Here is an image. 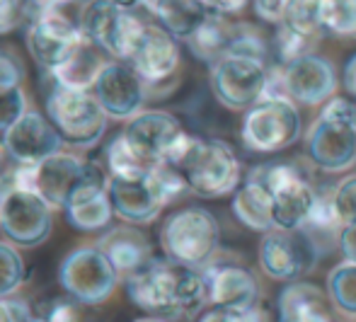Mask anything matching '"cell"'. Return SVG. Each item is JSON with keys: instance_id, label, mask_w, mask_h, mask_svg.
<instances>
[{"instance_id": "40", "label": "cell", "mask_w": 356, "mask_h": 322, "mask_svg": "<svg viewBox=\"0 0 356 322\" xmlns=\"http://www.w3.org/2000/svg\"><path fill=\"white\" fill-rule=\"evenodd\" d=\"M32 308L22 298H3L0 300V322H27L32 320Z\"/></svg>"}, {"instance_id": "12", "label": "cell", "mask_w": 356, "mask_h": 322, "mask_svg": "<svg viewBox=\"0 0 356 322\" xmlns=\"http://www.w3.org/2000/svg\"><path fill=\"white\" fill-rule=\"evenodd\" d=\"M58 281L80 305H102L117 291L122 276L97 245H80L61 259Z\"/></svg>"}, {"instance_id": "30", "label": "cell", "mask_w": 356, "mask_h": 322, "mask_svg": "<svg viewBox=\"0 0 356 322\" xmlns=\"http://www.w3.org/2000/svg\"><path fill=\"white\" fill-rule=\"evenodd\" d=\"M327 298L347 318H356V264L342 261L327 274Z\"/></svg>"}, {"instance_id": "3", "label": "cell", "mask_w": 356, "mask_h": 322, "mask_svg": "<svg viewBox=\"0 0 356 322\" xmlns=\"http://www.w3.org/2000/svg\"><path fill=\"white\" fill-rule=\"evenodd\" d=\"M175 168L182 172L187 189L202 199H218L240 187V160L233 145L220 138H197L192 136L187 150Z\"/></svg>"}, {"instance_id": "21", "label": "cell", "mask_w": 356, "mask_h": 322, "mask_svg": "<svg viewBox=\"0 0 356 322\" xmlns=\"http://www.w3.org/2000/svg\"><path fill=\"white\" fill-rule=\"evenodd\" d=\"M3 143L19 165H42L44 160L63 153V145H66L47 114L37 109H29L3 136Z\"/></svg>"}, {"instance_id": "31", "label": "cell", "mask_w": 356, "mask_h": 322, "mask_svg": "<svg viewBox=\"0 0 356 322\" xmlns=\"http://www.w3.org/2000/svg\"><path fill=\"white\" fill-rule=\"evenodd\" d=\"M320 19L325 32L337 37H354L356 34V0H323L320 3Z\"/></svg>"}, {"instance_id": "41", "label": "cell", "mask_w": 356, "mask_h": 322, "mask_svg": "<svg viewBox=\"0 0 356 322\" xmlns=\"http://www.w3.org/2000/svg\"><path fill=\"white\" fill-rule=\"evenodd\" d=\"M286 5L289 3H277V0H259V3H254V15H257L259 19H264V22L269 24H282L284 17H286Z\"/></svg>"}, {"instance_id": "11", "label": "cell", "mask_w": 356, "mask_h": 322, "mask_svg": "<svg viewBox=\"0 0 356 322\" xmlns=\"http://www.w3.org/2000/svg\"><path fill=\"white\" fill-rule=\"evenodd\" d=\"M47 117L58 131L66 145L73 148H92L107 134V114L102 112L92 92H71L54 85L47 95Z\"/></svg>"}, {"instance_id": "28", "label": "cell", "mask_w": 356, "mask_h": 322, "mask_svg": "<svg viewBox=\"0 0 356 322\" xmlns=\"http://www.w3.org/2000/svg\"><path fill=\"white\" fill-rule=\"evenodd\" d=\"M233 34H235V22H230L228 17L209 13V17L202 22V27L189 37L187 47L194 58H199V61L211 68L220 58H225L230 42H233Z\"/></svg>"}, {"instance_id": "8", "label": "cell", "mask_w": 356, "mask_h": 322, "mask_svg": "<svg viewBox=\"0 0 356 322\" xmlns=\"http://www.w3.org/2000/svg\"><path fill=\"white\" fill-rule=\"evenodd\" d=\"M24 10L29 17L27 34H24L27 49L34 61L51 73L83 44V29L63 13L61 5L27 3Z\"/></svg>"}, {"instance_id": "49", "label": "cell", "mask_w": 356, "mask_h": 322, "mask_svg": "<svg viewBox=\"0 0 356 322\" xmlns=\"http://www.w3.org/2000/svg\"><path fill=\"white\" fill-rule=\"evenodd\" d=\"M27 322H44V318H32V320H27Z\"/></svg>"}, {"instance_id": "20", "label": "cell", "mask_w": 356, "mask_h": 322, "mask_svg": "<svg viewBox=\"0 0 356 322\" xmlns=\"http://www.w3.org/2000/svg\"><path fill=\"white\" fill-rule=\"evenodd\" d=\"M207 284V300L213 308L225 310H254L259 298V286L254 274L235 261L213 259L202 269Z\"/></svg>"}, {"instance_id": "43", "label": "cell", "mask_w": 356, "mask_h": 322, "mask_svg": "<svg viewBox=\"0 0 356 322\" xmlns=\"http://www.w3.org/2000/svg\"><path fill=\"white\" fill-rule=\"evenodd\" d=\"M17 170H19V163L10 155V150L5 148V143L0 140V187H13Z\"/></svg>"}, {"instance_id": "24", "label": "cell", "mask_w": 356, "mask_h": 322, "mask_svg": "<svg viewBox=\"0 0 356 322\" xmlns=\"http://www.w3.org/2000/svg\"><path fill=\"white\" fill-rule=\"evenodd\" d=\"M85 37V34H83ZM107 58L90 39H83L78 49L66 58L58 68L51 70L56 88L71 90V92H92L102 70L107 68Z\"/></svg>"}, {"instance_id": "1", "label": "cell", "mask_w": 356, "mask_h": 322, "mask_svg": "<svg viewBox=\"0 0 356 322\" xmlns=\"http://www.w3.org/2000/svg\"><path fill=\"white\" fill-rule=\"evenodd\" d=\"M124 286L136 308L168 322L194 318L204 303H209L202 269L177 264L168 257H153L143 269L127 276Z\"/></svg>"}, {"instance_id": "37", "label": "cell", "mask_w": 356, "mask_h": 322, "mask_svg": "<svg viewBox=\"0 0 356 322\" xmlns=\"http://www.w3.org/2000/svg\"><path fill=\"white\" fill-rule=\"evenodd\" d=\"M24 63L10 47H0V92L22 88L24 83Z\"/></svg>"}, {"instance_id": "15", "label": "cell", "mask_w": 356, "mask_h": 322, "mask_svg": "<svg viewBox=\"0 0 356 322\" xmlns=\"http://www.w3.org/2000/svg\"><path fill=\"white\" fill-rule=\"evenodd\" d=\"M54 228V209L37 194L10 189L0 209V233L15 248H39Z\"/></svg>"}, {"instance_id": "6", "label": "cell", "mask_w": 356, "mask_h": 322, "mask_svg": "<svg viewBox=\"0 0 356 322\" xmlns=\"http://www.w3.org/2000/svg\"><path fill=\"white\" fill-rule=\"evenodd\" d=\"M136 8L138 5L109 3V0L90 3L85 5L78 24L85 39H90L99 51L107 54L109 61L129 63L150 24Z\"/></svg>"}, {"instance_id": "14", "label": "cell", "mask_w": 356, "mask_h": 322, "mask_svg": "<svg viewBox=\"0 0 356 322\" xmlns=\"http://www.w3.org/2000/svg\"><path fill=\"white\" fill-rule=\"evenodd\" d=\"M318 240L305 230H272L259 243V266L274 281L296 284L318 264Z\"/></svg>"}, {"instance_id": "48", "label": "cell", "mask_w": 356, "mask_h": 322, "mask_svg": "<svg viewBox=\"0 0 356 322\" xmlns=\"http://www.w3.org/2000/svg\"><path fill=\"white\" fill-rule=\"evenodd\" d=\"M134 322H168V320H163V318H150V315H145V318H138V320H134Z\"/></svg>"}, {"instance_id": "47", "label": "cell", "mask_w": 356, "mask_h": 322, "mask_svg": "<svg viewBox=\"0 0 356 322\" xmlns=\"http://www.w3.org/2000/svg\"><path fill=\"white\" fill-rule=\"evenodd\" d=\"M13 187H0V209H3V204H5V196H8V192Z\"/></svg>"}, {"instance_id": "19", "label": "cell", "mask_w": 356, "mask_h": 322, "mask_svg": "<svg viewBox=\"0 0 356 322\" xmlns=\"http://www.w3.org/2000/svg\"><path fill=\"white\" fill-rule=\"evenodd\" d=\"M179 63H182L179 42L170 37L158 22L148 24L131 61H129V65L145 83V88L150 90V97H153L155 88H168L177 80Z\"/></svg>"}, {"instance_id": "29", "label": "cell", "mask_w": 356, "mask_h": 322, "mask_svg": "<svg viewBox=\"0 0 356 322\" xmlns=\"http://www.w3.org/2000/svg\"><path fill=\"white\" fill-rule=\"evenodd\" d=\"M150 168L134 153L124 134H117L104 148V172L109 175V179H134L141 177Z\"/></svg>"}, {"instance_id": "10", "label": "cell", "mask_w": 356, "mask_h": 322, "mask_svg": "<svg viewBox=\"0 0 356 322\" xmlns=\"http://www.w3.org/2000/svg\"><path fill=\"white\" fill-rule=\"evenodd\" d=\"M303 119L286 95H267L245 112L240 140L250 153H279L300 138Z\"/></svg>"}, {"instance_id": "17", "label": "cell", "mask_w": 356, "mask_h": 322, "mask_svg": "<svg viewBox=\"0 0 356 322\" xmlns=\"http://www.w3.org/2000/svg\"><path fill=\"white\" fill-rule=\"evenodd\" d=\"M66 220L80 233H97L112 223V199H109V175L97 163L88 160L85 172L71 199L63 206Z\"/></svg>"}, {"instance_id": "42", "label": "cell", "mask_w": 356, "mask_h": 322, "mask_svg": "<svg viewBox=\"0 0 356 322\" xmlns=\"http://www.w3.org/2000/svg\"><path fill=\"white\" fill-rule=\"evenodd\" d=\"M78 308H75L73 300H56L51 303L49 313L44 315V322H78Z\"/></svg>"}, {"instance_id": "45", "label": "cell", "mask_w": 356, "mask_h": 322, "mask_svg": "<svg viewBox=\"0 0 356 322\" xmlns=\"http://www.w3.org/2000/svg\"><path fill=\"white\" fill-rule=\"evenodd\" d=\"M209 13L220 15V17H230V15H240L245 3H207Z\"/></svg>"}, {"instance_id": "35", "label": "cell", "mask_w": 356, "mask_h": 322, "mask_svg": "<svg viewBox=\"0 0 356 322\" xmlns=\"http://www.w3.org/2000/svg\"><path fill=\"white\" fill-rule=\"evenodd\" d=\"M29 102H27V92L22 88L15 90H5L0 92V134H8L24 114L29 112Z\"/></svg>"}, {"instance_id": "46", "label": "cell", "mask_w": 356, "mask_h": 322, "mask_svg": "<svg viewBox=\"0 0 356 322\" xmlns=\"http://www.w3.org/2000/svg\"><path fill=\"white\" fill-rule=\"evenodd\" d=\"M344 88H347L349 95L356 97V54L344 65Z\"/></svg>"}, {"instance_id": "5", "label": "cell", "mask_w": 356, "mask_h": 322, "mask_svg": "<svg viewBox=\"0 0 356 322\" xmlns=\"http://www.w3.org/2000/svg\"><path fill=\"white\" fill-rule=\"evenodd\" d=\"M220 245L218 218L204 206H184L165 218L160 248L165 257L184 266L204 269L216 259Z\"/></svg>"}, {"instance_id": "36", "label": "cell", "mask_w": 356, "mask_h": 322, "mask_svg": "<svg viewBox=\"0 0 356 322\" xmlns=\"http://www.w3.org/2000/svg\"><path fill=\"white\" fill-rule=\"evenodd\" d=\"M332 204L337 211V218L342 228L356 225V175L344 177L337 187L332 189Z\"/></svg>"}, {"instance_id": "9", "label": "cell", "mask_w": 356, "mask_h": 322, "mask_svg": "<svg viewBox=\"0 0 356 322\" xmlns=\"http://www.w3.org/2000/svg\"><path fill=\"white\" fill-rule=\"evenodd\" d=\"M213 97L230 112H250L274 85V68L269 61L248 56H225L211 65L209 73Z\"/></svg>"}, {"instance_id": "2", "label": "cell", "mask_w": 356, "mask_h": 322, "mask_svg": "<svg viewBox=\"0 0 356 322\" xmlns=\"http://www.w3.org/2000/svg\"><path fill=\"white\" fill-rule=\"evenodd\" d=\"M187 189L182 172L172 165H155L141 177L109 179V199L114 216L127 225H148L160 216V211Z\"/></svg>"}, {"instance_id": "33", "label": "cell", "mask_w": 356, "mask_h": 322, "mask_svg": "<svg viewBox=\"0 0 356 322\" xmlns=\"http://www.w3.org/2000/svg\"><path fill=\"white\" fill-rule=\"evenodd\" d=\"M289 29L303 34V37L318 39L323 29V19H320V3H308V0H298V3H289L286 5V17L284 22Z\"/></svg>"}, {"instance_id": "22", "label": "cell", "mask_w": 356, "mask_h": 322, "mask_svg": "<svg viewBox=\"0 0 356 322\" xmlns=\"http://www.w3.org/2000/svg\"><path fill=\"white\" fill-rule=\"evenodd\" d=\"M85 165L88 160L80 158L78 153H66V150L44 160L42 165H34V194L42 196L54 211H63L83 177Z\"/></svg>"}, {"instance_id": "38", "label": "cell", "mask_w": 356, "mask_h": 322, "mask_svg": "<svg viewBox=\"0 0 356 322\" xmlns=\"http://www.w3.org/2000/svg\"><path fill=\"white\" fill-rule=\"evenodd\" d=\"M197 322H262L259 310H225V308H211L199 315Z\"/></svg>"}, {"instance_id": "25", "label": "cell", "mask_w": 356, "mask_h": 322, "mask_svg": "<svg viewBox=\"0 0 356 322\" xmlns=\"http://www.w3.org/2000/svg\"><path fill=\"white\" fill-rule=\"evenodd\" d=\"M233 216L250 230L257 233H272L274 220H272V194L264 187V182L257 177L254 170H250L248 177L243 179L233 194Z\"/></svg>"}, {"instance_id": "23", "label": "cell", "mask_w": 356, "mask_h": 322, "mask_svg": "<svg viewBox=\"0 0 356 322\" xmlns=\"http://www.w3.org/2000/svg\"><path fill=\"white\" fill-rule=\"evenodd\" d=\"M97 248L107 255V259L112 261V266L117 269L119 276H131L138 269H143L150 259H153V248L150 240L145 238L136 225H114L112 230L102 235L97 240Z\"/></svg>"}, {"instance_id": "13", "label": "cell", "mask_w": 356, "mask_h": 322, "mask_svg": "<svg viewBox=\"0 0 356 322\" xmlns=\"http://www.w3.org/2000/svg\"><path fill=\"white\" fill-rule=\"evenodd\" d=\"M124 138L134 148V153L148 168L155 165H177L187 150L192 136L182 129L179 119L163 109H145L136 119L124 127Z\"/></svg>"}, {"instance_id": "34", "label": "cell", "mask_w": 356, "mask_h": 322, "mask_svg": "<svg viewBox=\"0 0 356 322\" xmlns=\"http://www.w3.org/2000/svg\"><path fill=\"white\" fill-rule=\"evenodd\" d=\"M315 44H318V39L303 37V34L289 29L286 24H279L277 32H274V54L279 58V68L298 61L303 56H310Z\"/></svg>"}, {"instance_id": "7", "label": "cell", "mask_w": 356, "mask_h": 322, "mask_svg": "<svg viewBox=\"0 0 356 322\" xmlns=\"http://www.w3.org/2000/svg\"><path fill=\"white\" fill-rule=\"evenodd\" d=\"M272 194L274 230H303L318 201L313 182L293 163H262L252 168Z\"/></svg>"}, {"instance_id": "39", "label": "cell", "mask_w": 356, "mask_h": 322, "mask_svg": "<svg viewBox=\"0 0 356 322\" xmlns=\"http://www.w3.org/2000/svg\"><path fill=\"white\" fill-rule=\"evenodd\" d=\"M27 19V10L22 3L13 0H0V34H10Z\"/></svg>"}, {"instance_id": "16", "label": "cell", "mask_w": 356, "mask_h": 322, "mask_svg": "<svg viewBox=\"0 0 356 322\" xmlns=\"http://www.w3.org/2000/svg\"><path fill=\"white\" fill-rule=\"evenodd\" d=\"M274 85H282V95L296 104L305 107H320L334 99L337 90V70L330 58L310 54L298 61L274 68Z\"/></svg>"}, {"instance_id": "32", "label": "cell", "mask_w": 356, "mask_h": 322, "mask_svg": "<svg viewBox=\"0 0 356 322\" xmlns=\"http://www.w3.org/2000/svg\"><path fill=\"white\" fill-rule=\"evenodd\" d=\"M24 259L19 255V250L15 245L0 240V300L13 298L19 291V286L24 284Z\"/></svg>"}, {"instance_id": "27", "label": "cell", "mask_w": 356, "mask_h": 322, "mask_svg": "<svg viewBox=\"0 0 356 322\" xmlns=\"http://www.w3.org/2000/svg\"><path fill=\"white\" fill-rule=\"evenodd\" d=\"M143 8L158 19V24L177 42H189L194 32L209 17L207 3H184V0H163V3H143Z\"/></svg>"}, {"instance_id": "44", "label": "cell", "mask_w": 356, "mask_h": 322, "mask_svg": "<svg viewBox=\"0 0 356 322\" xmlns=\"http://www.w3.org/2000/svg\"><path fill=\"white\" fill-rule=\"evenodd\" d=\"M339 250H342L344 261L356 264V225L342 228V233H339Z\"/></svg>"}, {"instance_id": "4", "label": "cell", "mask_w": 356, "mask_h": 322, "mask_svg": "<svg viewBox=\"0 0 356 322\" xmlns=\"http://www.w3.org/2000/svg\"><path fill=\"white\" fill-rule=\"evenodd\" d=\"M308 158L325 172H344L356 163V102L334 97L305 134Z\"/></svg>"}, {"instance_id": "18", "label": "cell", "mask_w": 356, "mask_h": 322, "mask_svg": "<svg viewBox=\"0 0 356 322\" xmlns=\"http://www.w3.org/2000/svg\"><path fill=\"white\" fill-rule=\"evenodd\" d=\"M92 95L102 107V112L107 114V119L129 124L131 119L145 112L143 107L150 97V90L145 88V83L129 63L109 61L99 75Z\"/></svg>"}, {"instance_id": "26", "label": "cell", "mask_w": 356, "mask_h": 322, "mask_svg": "<svg viewBox=\"0 0 356 322\" xmlns=\"http://www.w3.org/2000/svg\"><path fill=\"white\" fill-rule=\"evenodd\" d=\"M330 298L308 281L286 284L279 293V322H334Z\"/></svg>"}]
</instances>
